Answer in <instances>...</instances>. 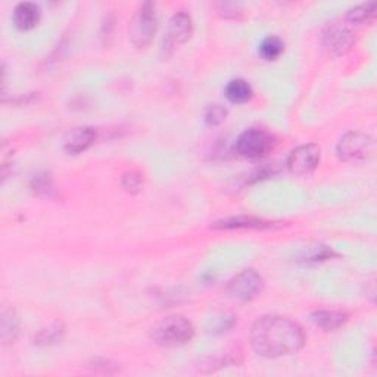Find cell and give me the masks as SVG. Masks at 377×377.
Wrapping results in <instances>:
<instances>
[{
  "instance_id": "obj_8",
  "label": "cell",
  "mask_w": 377,
  "mask_h": 377,
  "mask_svg": "<svg viewBox=\"0 0 377 377\" xmlns=\"http://www.w3.org/2000/svg\"><path fill=\"white\" fill-rule=\"evenodd\" d=\"M323 41L327 49L335 55L346 54L353 44V34L341 24H330L324 30Z\"/></svg>"
},
{
  "instance_id": "obj_9",
  "label": "cell",
  "mask_w": 377,
  "mask_h": 377,
  "mask_svg": "<svg viewBox=\"0 0 377 377\" xmlns=\"http://www.w3.org/2000/svg\"><path fill=\"white\" fill-rule=\"evenodd\" d=\"M192 33H193L192 16L184 11L174 14L169 24V33H167L169 47L187 41L192 37Z\"/></svg>"
},
{
  "instance_id": "obj_5",
  "label": "cell",
  "mask_w": 377,
  "mask_h": 377,
  "mask_svg": "<svg viewBox=\"0 0 377 377\" xmlns=\"http://www.w3.org/2000/svg\"><path fill=\"white\" fill-rule=\"evenodd\" d=\"M273 148V137L263 129H249L243 131L238 141H236V151L243 158L258 159L266 156Z\"/></svg>"
},
{
  "instance_id": "obj_11",
  "label": "cell",
  "mask_w": 377,
  "mask_h": 377,
  "mask_svg": "<svg viewBox=\"0 0 377 377\" xmlns=\"http://www.w3.org/2000/svg\"><path fill=\"white\" fill-rule=\"evenodd\" d=\"M40 21V8L33 2H21L14 9V22L16 29L27 31L34 29Z\"/></svg>"
},
{
  "instance_id": "obj_4",
  "label": "cell",
  "mask_w": 377,
  "mask_h": 377,
  "mask_svg": "<svg viewBox=\"0 0 377 377\" xmlns=\"http://www.w3.org/2000/svg\"><path fill=\"white\" fill-rule=\"evenodd\" d=\"M373 146V139L368 134L361 131H349L341 137L336 151L342 161L358 162L371 155Z\"/></svg>"
},
{
  "instance_id": "obj_15",
  "label": "cell",
  "mask_w": 377,
  "mask_h": 377,
  "mask_svg": "<svg viewBox=\"0 0 377 377\" xmlns=\"http://www.w3.org/2000/svg\"><path fill=\"white\" fill-rule=\"evenodd\" d=\"M0 317H2L0 318V321H2V324H0V328H2L0 330V333H2L4 343H14L19 333V323L14 310L8 308V306H4Z\"/></svg>"
},
{
  "instance_id": "obj_16",
  "label": "cell",
  "mask_w": 377,
  "mask_h": 377,
  "mask_svg": "<svg viewBox=\"0 0 377 377\" xmlns=\"http://www.w3.org/2000/svg\"><path fill=\"white\" fill-rule=\"evenodd\" d=\"M285 49V43H283L277 36H268L263 40L261 46H259V54L267 61L277 59Z\"/></svg>"
},
{
  "instance_id": "obj_21",
  "label": "cell",
  "mask_w": 377,
  "mask_h": 377,
  "mask_svg": "<svg viewBox=\"0 0 377 377\" xmlns=\"http://www.w3.org/2000/svg\"><path fill=\"white\" fill-rule=\"evenodd\" d=\"M33 188L39 193H49L52 191V180L47 174H37L33 179Z\"/></svg>"
},
{
  "instance_id": "obj_20",
  "label": "cell",
  "mask_w": 377,
  "mask_h": 377,
  "mask_svg": "<svg viewBox=\"0 0 377 377\" xmlns=\"http://www.w3.org/2000/svg\"><path fill=\"white\" fill-rule=\"evenodd\" d=\"M227 116V109L223 105H209L205 111V123L208 126H220Z\"/></svg>"
},
{
  "instance_id": "obj_12",
  "label": "cell",
  "mask_w": 377,
  "mask_h": 377,
  "mask_svg": "<svg viewBox=\"0 0 377 377\" xmlns=\"http://www.w3.org/2000/svg\"><path fill=\"white\" fill-rule=\"evenodd\" d=\"M273 223L261 220V218H255V217H230L221 221H217L214 228H221V230H233V228H268L271 227Z\"/></svg>"
},
{
  "instance_id": "obj_19",
  "label": "cell",
  "mask_w": 377,
  "mask_h": 377,
  "mask_svg": "<svg viewBox=\"0 0 377 377\" xmlns=\"http://www.w3.org/2000/svg\"><path fill=\"white\" fill-rule=\"evenodd\" d=\"M121 186L127 193L136 195L141 191V186H144V176L134 170L127 171L121 179Z\"/></svg>"
},
{
  "instance_id": "obj_18",
  "label": "cell",
  "mask_w": 377,
  "mask_h": 377,
  "mask_svg": "<svg viewBox=\"0 0 377 377\" xmlns=\"http://www.w3.org/2000/svg\"><path fill=\"white\" fill-rule=\"evenodd\" d=\"M374 14H376V4L368 2L349 9L346 12V19L353 24H363L370 21L374 16Z\"/></svg>"
},
{
  "instance_id": "obj_1",
  "label": "cell",
  "mask_w": 377,
  "mask_h": 377,
  "mask_svg": "<svg viewBox=\"0 0 377 377\" xmlns=\"http://www.w3.org/2000/svg\"><path fill=\"white\" fill-rule=\"evenodd\" d=\"M303 342L302 328L286 317L266 316L258 318L251 328V345L258 356L266 358L292 356Z\"/></svg>"
},
{
  "instance_id": "obj_2",
  "label": "cell",
  "mask_w": 377,
  "mask_h": 377,
  "mask_svg": "<svg viewBox=\"0 0 377 377\" xmlns=\"http://www.w3.org/2000/svg\"><path fill=\"white\" fill-rule=\"evenodd\" d=\"M193 336H195L193 324L179 314L162 318L151 330L152 341L156 345L165 348L183 346L191 342Z\"/></svg>"
},
{
  "instance_id": "obj_13",
  "label": "cell",
  "mask_w": 377,
  "mask_h": 377,
  "mask_svg": "<svg viewBox=\"0 0 377 377\" xmlns=\"http://www.w3.org/2000/svg\"><path fill=\"white\" fill-rule=\"evenodd\" d=\"M311 320L327 332L338 330L348 321V316L342 311H328V310H318L311 314Z\"/></svg>"
},
{
  "instance_id": "obj_14",
  "label": "cell",
  "mask_w": 377,
  "mask_h": 377,
  "mask_svg": "<svg viewBox=\"0 0 377 377\" xmlns=\"http://www.w3.org/2000/svg\"><path fill=\"white\" fill-rule=\"evenodd\" d=\"M252 87L246 80L236 79L226 86V98L233 104H245L252 98Z\"/></svg>"
},
{
  "instance_id": "obj_6",
  "label": "cell",
  "mask_w": 377,
  "mask_h": 377,
  "mask_svg": "<svg viewBox=\"0 0 377 377\" xmlns=\"http://www.w3.org/2000/svg\"><path fill=\"white\" fill-rule=\"evenodd\" d=\"M264 288V280L255 270H243L238 276H234L227 285V293L242 302L252 301L261 293Z\"/></svg>"
},
{
  "instance_id": "obj_3",
  "label": "cell",
  "mask_w": 377,
  "mask_h": 377,
  "mask_svg": "<svg viewBox=\"0 0 377 377\" xmlns=\"http://www.w3.org/2000/svg\"><path fill=\"white\" fill-rule=\"evenodd\" d=\"M158 29L155 5L146 2L140 6L130 24V39L137 49H145Z\"/></svg>"
},
{
  "instance_id": "obj_17",
  "label": "cell",
  "mask_w": 377,
  "mask_h": 377,
  "mask_svg": "<svg viewBox=\"0 0 377 377\" xmlns=\"http://www.w3.org/2000/svg\"><path fill=\"white\" fill-rule=\"evenodd\" d=\"M62 335H64L62 324L61 323H54L47 328L41 330V332L36 336L34 342L37 345H43V346L54 345V343H58L62 339Z\"/></svg>"
},
{
  "instance_id": "obj_7",
  "label": "cell",
  "mask_w": 377,
  "mask_h": 377,
  "mask_svg": "<svg viewBox=\"0 0 377 377\" xmlns=\"http://www.w3.org/2000/svg\"><path fill=\"white\" fill-rule=\"evenodd\" d=\"M320 156H321V151L314 144L298 146L288 156V169L292 174L296 176L308 174L317 169Z\"/></svg>"
},
{
  "instance_id": "obj_10",
  "label": "cell",
  "mask_w": 377,
  "mask_h": 377,
  "mask_svg": "<svg viewBox=\"0 0 377 377\" xmlns=\"http://www.w3.org/2000/svg\"><path fill=\"white\" fill-rule=\"evenodd\" d=\"M98 134L91 127H80L69 131L64 140V149L69 155H79L87 151L96 140Z\"/></svg>"
}]
</instances>
